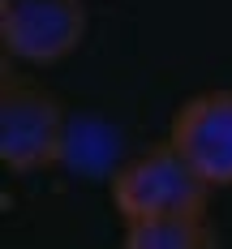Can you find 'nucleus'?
I'll use <instances>...</instances> for the list:
<instances>
[{"mask_svg": "<svg viewBox=\"0 0 232 249\" xmlns=\"http://www.w3.org/2000/svg\"><path fill=\"white\" fill-rule=\"evenodd\" d=\"M129 249H215L219 236L211 232L206 215H155L125 224Z\"/></svg>", "mask_w": 232, "mask_h": 249, "instance_id": "obj_5", "label": "nucleus"}, {"mask_svg": "<svg viewBox=\"0 0 232 249\" xmlns=\"http://www.w3.org/2000/svg\"><path fill=\"white\" fill-rule=\"evenodd\" d=\"M0 163L18 176L48 172L65 159V103L39 82L4 69L0 77Z\"/></svg>", "mask_w": 232, "mask_h": 249, "instance_id": "obj_2", "label": "nucleus"}, {"mask_svg": "<svg viewBox=\"0 0 232 249\" xmlns=\"http://www.w3.org/2000/svg\"><path fill=\"white\" fill-rule=\"evenodd\" d=\"M86 39V0H0V43L9 60L60 65Z\"/></svg>", "mask_w": 232, "mask_h": 249, "instance_id": "obj_3", "label": "nucleus"}, {"mask_svg": "<svg viewBox=\"0 0 232 249\" xmlns=\"http://www.w3.org/2000/svg\"><path fill=\"white\" fill-rule=\"evenodd\" d=\"M211 180H206L172 142L138 150L112 172V206L125 224L155 219V215H206L211 206Z\"/></svg>", "mask_w": 232, "mask_h": 249, "instance_id": "obj_1", "label": "nucleus"}, {"mask_svg": "<svg viewBox=\"0 0 232 249\" xmlns=\"http://www.w3.org/2000/svg\"><path fill=\"white\" fill-rule=\"evenodd\" d=\"M168 142L215 185H232V86L202 90L172 112Z\"/></svg>", "mask_w": 232, "mask_h": 249, "instance_id": "obj_4", "label": "nucleus"}]
</instances>
